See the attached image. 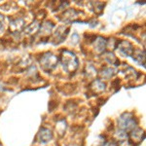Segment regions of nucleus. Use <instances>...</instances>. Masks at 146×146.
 I'll return each mask as SVG.
<instances>
[{"instance_id": "obj_10", "label": "nucleus", "mask_w": 146, "mask_h": 146, "mask_svg": "<svg viewBox=\"0 0 146 146\" xmlns=\"http://www.w3.org/2000/svg\"><path fill=\"white\" fill-rule=\"evenodd\" d=\"M23 27H25V22L22 20V19H17V20L12 21L10 23V29L12 30L13 33H16V32H20L21 30L23 29Z\"/></svg>"}, {"instance_id": "obj_14", "label": "nucleus", "mask_w": 146, "mask_h": 146, "mask_svg": "<svg viewBox=\"0 0 146 146\" xmlns=\"http://www.w3.org/2000/svg\"><path fill=\"white\" fill-rule=\"evenodd\" d=\"M54 28V23L52 22H49V21H47L43 23V25L40 27V32H41L42 34H46V33H50L52 32V30H53Z\"/></svg>"}, {"instance_id": "obj_20", "label": "nucleus", "mask_w": 146, "mask_h": 146, "mask_svg": "<svg viewBox=\"0 0 146 146\" xmlns=\"http://www.w3.org/2000/svg\"><path fill=\"white\" fill-rule=\"evenodd\" d=\"M3 20H4L3 16L0 14V29H2V28H3Z\"/></svg>"}, {"instance_id": "obj_11", "label": "nucleus", "mask_w": 146, "mask_h": 146, "mask_svg": "<svg viewBox=\"0 0 146 146\" xmlns=\"http://www.w3.org/2000/svg\"><path fill=\"white\" fill-rule=\"evenodd\" d=\"M133 58L139 64L145 66V51L144 50H135L133 54Z\"/></svg>"}, {"instance_id": "obj_3", "label": "nucleus", "mask_w": 146, "mask_h": 146, "mask_svg": "<svg viewBox=\"0 0 146 146\" xmlns=\"http://www.w3.org/2000/svg\"><path fill=\"white\" fill-rule=\"evenodd\" d=\"M39 63L40 66L44 71L50 72L56 67V65L58 63V58L55 54L51 53V52H47L40 58Z\"/></svg>"}, {"instance_id": "obj_2", "label": "nucleus", "mask_w": 146, "mask_h": 146, "mask_svg": "<svg viewBox=\"0 0 146 146\" xmlns=\"http://www.w3.org/2000/svg\"><path fill=\"white\" fill-rule=\"evenodd\" d=\"M137 126L135 116L131 112H125L118 118V128L125 133H129Z\"/></svg>"}, {"instance_id": "obj_4", "label": "nucleus", "mask_w": 146, "mask_h": 146, "mask_svg": "<svg viewBox=\"0 0 146 146\" xmlns=\"http://www.w3.org/2000/svg\"><path fill=\"white\" fill-rule=\"evenodd\" d=\"M145 135H144V131L142 129L136 127L131 131L128 135V138H129V142L131 143L133 146H137L139 145L143 140H144Z\"/></svg>"}, {"instance_id": "obj_17", "label": "nucleus", "mask_w": 146, "mask_h": 146, "mask_svg": "<svg viewBox=\"0 0 146 146\" xmlns=\"http://www.w3.org/2000/svg\"><path fill=\"white\" fill-rule=\"evenodd\" d=\"M86 73H87V76L93 78V77H95L96 75V69L93 66V65H91V64L90 65H87Z\"/></svg>"}, {"instance_id": "obj_8", "label": "nucleus", "mask_w": 146, "mask_h": 146, "mask_svg": "<svg viewBox=\"0 0 146 146\" xmlns=\"http://www.w3.org/2000/svg\"><path fill=\"white\" fill-rule=\"evenodd\" d=\"M106 41L107 40H105V38H103V37H101V36L96 37L93 44L96 53L102 54L103 52L105 51V49H106Z\"/></svg>"}, {"instance_id": "obj_7", "label": "nucleus", "mask_w": 146, "mask_h": 146, "mask_svg": "<svg viewBox=\"0 0 146 146\" xmlns=\"http://www.w3.org/2000/svg\"><path fill=\"white\" fill-rule=\"evenodd\" d=\"M53 138V133L51 129L42 128L38 133V141L40 143H48Z\"/></svg>"}, {"instance_id": "obj_12", "label": "nucleus", "mask_w": 146, "mask_h": 146, "mask_svg": "<svg viewBox=\"0 0 146 146\" xmlns=\"http://www.w3.org/2000/svg\"><path fill=\"white\" fill-rule=\"evenodd\" d=\"M116 69L114 67H104L102 70L100 72V76L101 77L102 79H110L116 74Z\"/></svg>"}, {"instance_id": "obj_15", "label": "nucleus", "mask_w": 146, "mask_h": 146, "mask_svg": "<svg viewBox=\"0 0 146 146\" xmlns=\"http://www.w3.org/2000/svg\"><path fill=\"white\" fill-rule=\"evenodd\" d=\"M39 29H40V25H38V23H37V22H33V23H31V25H29L27 27H25V33H27V34L31 35V34L36 33V32L38 31Z\"/></svg>"}, {"instance_id": "obj_16", "label": "nucleus", "mask_w": 146, "mask_h": 146, "mask_svg": "<svg viewBox=\"0 0 146 146\" xmlns=\"http://www.w3.org/2000/svg\"><path fill=\"white\" fill-rule=\"evenodd\" d=\"M105 60H106V62L108 63H110V64H115V65L120 64V60L113 55V53H111V52L106 53V55H105Z\"/></svg>"}, {"instance_id": "obj_1", "label": "nucleus", "mask_w": 146, "mask_h": 146, "mask_svg": "<svg viewBox=\"0 0 146 146\" xmlns=\"http://www.w3.org/2000/svg\"><path fill=\"white\" fill-rule=\"evenodd\" d=\"M60 63L64 71L67 73H72L77 69L79 62L76 55L73 52L64 50L62 52V55H60Z\"/></svg>"}, {"instance_id": "obj_9", "label": "nucleus", "mask_w": 146, "mask_h": 146, "mask_svg": "<svg viewBox=\"0 0 146 146\" xmlns=\"http://www.w3.org/2000/svg\"><path fill=\"white\" fill-rule=\"evenodd\" d=\"M69 31V28L64 27H60L58 28V30L55 32V40H56V42L55 44H58L60 42H62L65 39L66 35Z\"/></svg>"}, {"instance_id": "obj_19", "label": "nucleus", "mask_w": 146, "mask_h": 146, "mask_svg": "<svg viewBox=\"0 0 146 146\" xmlns=\"http://www.w3.org/2000/svg\"><path fill=\"white\" fill-rule=\"evenodd\" d=\"M102 146H118L116 141H108V142L103 143Z\"/></svg>"}, {"instance_id": "obj_13", "label": "nucleus", "mask_w": 146, "mask_h": 146, "mask_svg": "<svg viewBox=\"0 0 146 146\" xmlns=\"http://www.w3.org/2000/svg\"><path fill=\"white\" fill-rule=\"evenodd\" d=\"M75 18H77V12L75 10H68L63 14V21L67 23H73L75 22Z\"/></svg>"}, {"instance_id": "obj_6", "label": "nucleus", "mask_w": 146, "mask_h": 146, "mask_svg": "<svg viewBox=\"0 0 146 146\" xmlns=\"http://www.w3.org/2000/svg\"><path fill=\"white\" fill-rule=\"evenodd\" d=\"M105 89H106V84L100 79H96L90 85V90L95 95H100V94L103 93L105 91Z\"/></svg>"}, {"instance_id": "obj_5", "label": "nucleus", "mask_w": 146, "mask_h": 146, "mask_svg": "<svg viewBox=\"0 0 146 146\" xmlns=\"http://www.w3.org/2000/svg\"><path fill=\"white\" fill-rule=\"evenodd\" d=\"M117 48H118L120 54L124 56H131L133 54V51H135V48L131 45V43L127 41V40L119 41L118 45H117Z\"/></svg>"}, {"instance_id": "obj_18", "label": "nucleus", "mask_w": 146, "mask_h": 146, "mask_svg": "<svg viewBox=\"0 0 146 146\" xmlns=\"http://www.w3.org/2000/svg\"><path fill=\"white\" fill-rule=\"evenodd\" d=\"M115 135H116L117 139H119V140H125L128 138V133L121 131V129H118V131H116V133H115Z\"/></svg>"}]
</instances>
